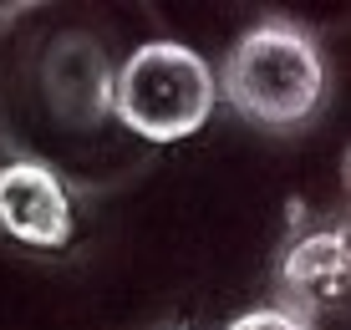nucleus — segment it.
<instances>
[{"label": "nucleus", "mask_w": 351, "mask_h": 330, "mask_svg": "<svg viewBox=\"0 0 351 330\" xmlns=\"http://www.w3.org/2000/svg\"><path fill=\"white\" fill-rule=\"evenodd\" d=\"M0 229L36 249H62L71 239V203L46 163L0 168Z\"/></svg>", "instance_id": "nucleus-3"}, {"label": "nucleus", "mask_w": 351, "mask_h": 330, "mask_svg": "<svg viewBox=\"0 0 351 330\" xmlns=\"http://www.w3.org/2000/svg\"><path fill=\"white\" fill-rule=\"evenodd\" d=\"M224 330H311V325L295 310H285V305H265V310H250L239 320H229Z\"/></svg>", "instance_id": "nucleus-5"}, {"label": "nucleus", "mask_w": 351, "mask_h": 330, "mask_svg": "<svg viewBox=\"0 0 351 330\" xmlns=\"http://www.w3.org/2000/svg\"><path fill=\"white\" fill-rule=\"evenodd\" d=\"M280 275H285L290 295H300L311 305L341 295V285H346V239L341 234H311V239H300L295 249L285 254Z\"/></svg>", "instance_id": "nucleus-4"}, {"label": "nucleus", "mask_w": 351, "mask_h": 330, "mask_svg": "<svg viewBox=\"0 0 351 330\" xmlns=\"http://www.w3.org/2000/svg\"><path fill=\"white\" fill-rule=\"evenodd\" d=\"M214 97H219L214 92V71L199 51H189L184 41H148L112 77L107 107L138 138L178 142V138H193L209 122Z\"/></svg>", "instance_id": "nucleus-2"}, {"label": "nucleus", "mask_w": 351, "mask_h": 330, "mask_svg": "<svg viewBox=\"0 0 351 330\" xmlns=\"http://www.w3.org/2000/svg\"><path fill=\"white\" fill-rule=\"evenodd\" d=\"M219 81L234 112L265 127H300L326 102V56L300 26L260 21L229 51Z\"/></svg>", "instance_id": "nucleus-1"}]
</instances>
